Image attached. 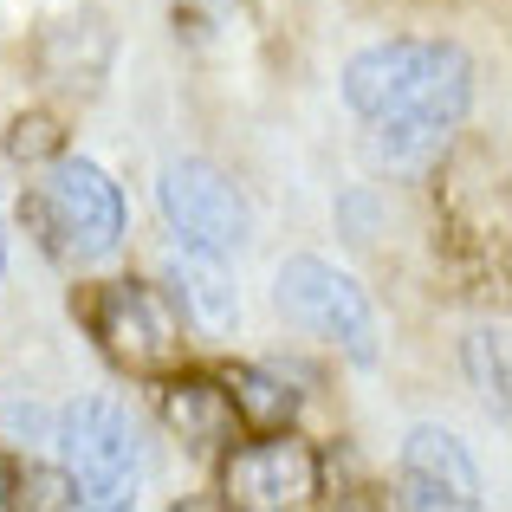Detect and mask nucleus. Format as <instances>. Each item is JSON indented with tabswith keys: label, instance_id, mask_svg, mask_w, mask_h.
Instances as JSON below:
<instances>
[{
	"label": "nucleus",
	"instance_id": "f257e3e1",
	"mask_svg": "<svg viewBox=\"0 0 512 512\" xmlns=\"http://www.w3.org/2000/svg\"><path fill=\"white\" fill-rule=\"evenodd\" d=\"M52 448H59V474L78 506H130L143 487V435L137 415L117 396H78L52 422Z\"/></svg>",
	"mask_w": 512,
	"mask_h": 512
},
{
	"label": "nucleus",
	"instance_id": "f03ea898",
	"mask_svg": "<svg viewBox=\"0 0 512 512\" xmlns=\"http://www.w3.org/2000/svg\"><path fill=\"white\" fill-rule=\"evenodd\" d=\"M273 299L305 338H325V344H338L357 370H376V357H383V325H376L370 292L350 273H338V266L318 260V253H292V260L279 266Z\"/></svg>",
	"mask_w": 512,
	"mask_h": 512
},
{
	"label": "nucleus",
	"instance_id": "7ed1b4c3",
	"mask_svg": "<svg viewBox=\"0 0 512 512\" xmlns=\"http://www.w3.org/2000/svg\"><path fill=\"white\" fill-rule=\"evenodd\" d=\"M39 208H46L52 247L72 266H98L124 247V227H130L124 195L91 156H59L46 169V182H39Z\"/></svg>",
	"mask_w": 512,
	"mask_h": 512
},
{
	"label": "nucleus",
	"instance_id": "20e7f679",
	"mask_svg": "<svg viewBox=\"0 0 512 512\" xmlns=\"http://www.w3.org/2000/svg\"><path fill=\"white\" fill-rule=\"evenodd\" d=\"M467 104H474V59H467L461 46H441L428 85L415 91L402 111H389V117L370 124V156L383 169H422L428 156L454 137V124L467 117Z\"/></svg>",
	"mask_w": 512,
	"mask_h": 512
},
{
	"label": "nucleus",
	"instance_id": "39448f33",
	"mask_svg": "<svg viewBox=\"0 0 512 512\" xmlns=\"http://www.w3.org/2000/svg\"><path fill=\"white\" fill-rule=\"evenodd\" d=\"M156 208H163L169 234L188 240V247H208V253H227L234 260L253 234V208L234 182H227L214 163L201 156H182L156 175Z\"/></svg>",
	"mask_w": 512,
	"mask_h": 512
},
{
	"label": "nucleus",
	"instance_id": "423d86ee",
	"mask_svg": "<svg viewBox=\"0 0 512 512\" xmlns=\"http://www.w3.org/2000/svg\"><path fill=\"white\" fill-rule=\"evenodd\" d=\"M98 338L117 363L130 370H156L182 350V318H175L163 286H143V279H117L98 299Z\"/></svg>",
	"mask_w": 512,
	"mask_h": 512
},
{
	"label": "nucleus",
	"instance_id": "0eeeda50",
	"mask_svg": "<svg viewBox=\"0 0 512 512\" xmlns=\"http://www.w3.org/2000/svg\"><path fill=\"white\" fill-rule=\"evenodd\" d=\"M163 292L175 305V318H182L195 338H234L240 325V286L234 273H227V253H208V247H188V240H175L163 253Z\"/></svg>",
	"mask_w": 512,
	"mask_h": 512
},
{
	"label": "nucleus",
	"instance_id": "6e6552de",
	"mask_svg": "<svg viewBox=\"0 0 512 512\" xmlns=\"http://www.w3.org/2000/svg\"><path fill=\"white\" fill-rule=\"evenodd\" d=\"M435 52H441V39H383V46H363L357 59L344 65V104L363 124L402 111V104L428 85Z\"/></svg>",
	"mask_w": 512,
	"mask_h": 512
},
{
	"label": "nucleus",
	"instance_id": "1a4fd4ad",
	"mask_svg": "<svg viewBox=\"0 0 512 512\" xmlns=\"http://www.w3.org/2000/svg\"><path fill=\"white\" fill-rule=\"evenodd\" d=\"M396 474H402V500L409 506H454V512L480 506L474 454L461 448V435H448V428H435V422H422V428L402 435Z\"/></svg>",
	"mask_w": 512,
	"mask_h": 512
},
{
	"label": "nucleus",
	"instance_id": "9d476101",
	"mask_svg": "<svg viewBox=\"0 0 512 512\" xmlns=\"http://www.w3.org/2000/svg\"><path fill=\"white\" fill-rule=\"evenodd\" d=\"M318 493V461L305 441H260V448H240L227 461V500L234 506H305Z\"/></svg>",
	"mask_w": 512,
	"mask_h": 512
},
{
	"label": "nucleus",
	"instance_id": "9b49d317",
	"mask_svg": "<svg viewBox=\"0 0 512 512\" xmlns=\"http://www.w3.org/2000/svg\"><path fill=\"white\" fill-rule=\"evenodd\" d=\"M163 415L188 448H221L240 422L234 402H227V383H208V376H175L163 389Z\"/></svg>",
	"mask_w": 512,
	"mask_h": 512
},
{
	"label": "nucleus",
	"instance_id": "f8f14e48",
	"mask_svg": "<svg viewBox=\"0 0 512 512\" xmlns=\"http://www.w3.org/2000/svg\"><path fill=\"white\" fill-rule=\"evenodd\" d=\"M227 402H234V415H247L253 428H286L292 409H299V396H292L279 376L253 370V363H240V370L227 376Z\"/></svg>",
	"mask_w": 512,
	"mask_h": 512
},
{
	"label": "nucleus",
	"instance_id": "ddd939ff",
	"mask_svg": "<svg viewBox=\"0 0 512 512\" xmlns=\"http://www.w3.org/2000/svg\"><path fill=\"white\" fill-rule=\"evenodd\" d=\"M467 370H474L487 402H506V338L500 331H474L467 338Z\"/></svg>",
	"mask_w": 512,
	"mask_h": 512
},
{
	"label": "nucleus",
	"instance_id": "4468645a",
	"mask_svg": "<svg viewBox=\"0 0 512 512\" xmlns=\"http://www.w3.org/2000/svg\"><path fill=\"white\" fill-rule=\"evenodd\" d=\"M46 143H52V124H46V117H26V124H13L7 156H39Z\"/></svg>",
	"mask_w": 512,
	"mask_h": 512
},
{
	"label": "nucleus",
	"instance_id": "2eb2a0df",
	"mask_svg": "<svg viewBox=\"0 0 512 512\" xmlns=\"http://www.w3.org/2000/svg\"><path fill=\"white\" fill-rule=\"evenodd\" d=\"M13 500V480H7V467H0V506H7Z\"/></svg>",
	"mask_w": 512,
	"mask_h": 512
},
{
	"label": "nucleus",
	"instance_id": "dca6fc26",
	"mask_svg": "<svg viewBox=\"0 0 512 512\" xmlns=\"http://www.w3.org/2000/svg\"><path fill=\"white\" fill-rule=\"evenodd\" d=\"M0 273H7V227H0Z\"/></svg>",
	"mask_w": 512,
	"mask_h": 512
}]
</instances>
